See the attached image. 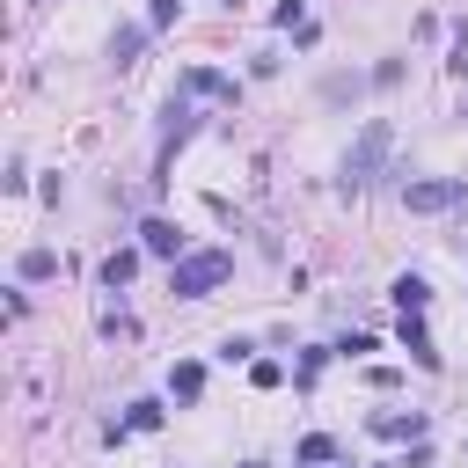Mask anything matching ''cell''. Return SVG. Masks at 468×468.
Instances as JSON below:
<instances>
[{
    "label": "cell",
    "mask_w": 468,
    "mask_h": 468,
    "mask_svg": "<svg viewBox=\"0 0 468 468\" xmlns=\"http://www.w3.org/2000/svg\"><path fill=\"white\" fill-rule=\"evenodd\" d=\"M388 147H395V132H388V125H366L359 147L344 154V184H351V191H366L374 176H381V161H388Z\"/></svg>",
    "instance_id": "6da1fadb"
},
{
    "label": "cell",
    "mask_w": 468,
    "mask_h": 468,
    "mask_svg": "<svg viewBox=\"0 0 468 468\" xmlns=\"http://www.w3.org/2000/svg\"><path fill=\"white\" fill-rule=\"evenodd\" d=\"M227 249H198V256H176V301H198V292H212L227 278Z\"/></svg>",
    "instance_id": "7a4b0ae2"
},
{
    "label": "cell",
    "mask_w": 468,
    "mask_h": 468,
    "mask_svg": "<svg viewBox=\"0 0 468 468\" xmlns=\"http://www.w3.org/2000/svg\"><path fill=\"white\" fill-rule=\"evenodd\" d=\"M402 205H410V212H446V205H461V184H446V176H432V184H410Z\"/></svg>",
    "instance_id": "3957f363"
},
{
    "label": "cell",
    "mask_w": 468,
    "mask_h": 468,
    "mask_svg": "<svg viewBox=\"0 0 468 468\" xmlns=\"http://www.w3.org/2000/svg\"><path fill=\"white\" fill-rule=\"evenodd\" d=\"M140 234H147V249H154V256H184V234H176L168 220H147Z\"/></svg>",
    "instance_id": "277c9868"
},
{
    "label": "cell",
    "mask_w": 468,
    "mask_h": 468,
    "mask_svg": "<svg viewBox=\"0 0 468 468\" xmlns=\"http://www.w3.org/2000/svg\"><path fill=\"white\" fill-rule=\"evenodd\" d=\"M425 301H432L425 278H395V308H402V315H425Z\"/></svg>",
    "instance_id": "5b68a950"
},
{
    "label": "cell",
    "mask_w": 468,
    "mask_h": 468,
    "mask_svg": "<svg viewBox=\"0 0 468 468\" xmlns=\"http://www.w3.org/2000/svg\"><path fill=\"white\" fill-rule=\"evenodd\" d=\"M184 88H191V95H234V81H220L212 67H191V74H184Z\"/></svg>",
    "instance_id": "8992f818"
},
{
    "label": "cell",
    "mask_w": 468,
    "mask_h": 468,
    "mask_svg": "<svg viewBox=\"0 0 468 468\" xmlns=\"http://www.w3.org/2000/svg\"><path fill=\"white\" fill-rule=\"evenodd\" d=\"M374 432H388V439H402V432H410V439H418V432H425V418H418V410H410V418H402V410H388V418H374Z\"/></svg>",
    "instance_id": "52a82bcc"
},
{
    "label": "cell",
    "mask_w": 468,
    "mask_h": 468,
    "mask_svg": "<svg viewBox=\"0 0 468 468\" xmlns=\"http://www.w3.org/2000/svg\"><path fill=\"white\" fill-rule=\"evenodd\" d=\"M140 44H147V30H117V37H110V58H117V67H132Z\"/></svg>",
    "instance_id": "ba28073f"
},
{
    "label": "cell",
    "mask_w": 468,
    "mask_h": 468,
    "mask_svg": "<svg viewBox=\"0 0 468 468\" xmlns=\"http://www.w3.org/2000/svg\"><path fill=\"white\" fill-rule=\"evenodd\" d=\"M132 271H140V256H132V249H117V256H103V285H125Z\"/></svg>",
    "instance_id": "9c48e42d"
},
{
    "label": "cell",
    "mask_w": 468,
    "mask_h": 468,
    "mask_svg": "<svg viewBox=\"0 0 468 468\" xmlns=\"http://www.w3.org/2000/svg\"><path fill=\"white\" fill-rule=\"evenodd\" d=\"M168 388H176V395H184V402H191V395L205 388V366H176V381H168Z\"/></svg>",
    "instance_id": "30bf717a"
},
{
    "label": "cell",
    "mask_w": 468,
    "mask_h": 468,
    "mask_svg": "<svg viewBox=\"0 0 468 468\" xmlns=\"http://www.w3.org/2000/svg\"><path fill=\"white\" fill-rule=\"evenodd\" d=\"M51 271H58L51 249H30V256H22V278H51Z\"/></svg>",
    "instance_id": "8fae6325"
},
{
    "label": "cell",
    "mask_w": 468,
    "mask_h": 468,
    "mask_svg": "<svg viewBox=\"0 0 468 468\" xmlns=\"http://www.w3.org/2000/svg\"><path fill=\"white\" fill-rule=\"evenodd\" d=\"M125 425H132V432H154V425H161V402H132Z\"/></svg>",
    "instance_id": "7c38bea8"
},
{
    "label": "cell",
    "mask_w": 468,
    "mask_h": 468,
    "mask_svg": "<svg viewBox=\"0 0 468 468\" xmlns=\"http://www.w3.org/2000/svg\"><path fill=\"white\" fill-rule=\"evenodd\" d=\"M176 8H184V0H154V8H147V30H168V22H176Z\"/></svg>",
    "instance_id": "4fadbf2b"
},
{
    "label": "cell",
    "mask_w": 468,
    "mask_h": 468,
    "mask_svg": "<svg viewBox=\"0 0 468 468\" xmlns=\"http://www.w3.org/2000/svg\"><path fill=\"white\" fill-rule=\"evenodd\" d=\"M249 468H256V461H249Z\"/></svg>",
    "instance_id": "5bb4252c"
}]
</instances>
